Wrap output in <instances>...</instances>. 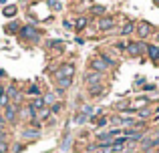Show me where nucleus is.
<instances>
[{
  "label": "nucleus",
  "instance_id": "nucleus-1",
  "mask_svg": "<svg viewBox=\"0 0 159 153\" xmlns=\"http://www.w3.org/2000/svg\"><path fill=\"white\" fill-rule=\"evenodd\" d=\"M135 34H137V38L139 40H147L149 36H153L155 34V26H153L151 22H147V20H139L137 22V28H135Z\"/></svg>",
  "mask_w": 159,
  "mask_h": 153
},
{
  "label": "nucleus",
  "instance_id": "nucleus-2",
  "mask_svg": "<svg viewBox=\"0 0 159 153\" xmlns=\"http://www.w3.org/2000/svg\"><path fill=\"white\" fill-rule=\"evenodd\" d=\"M147 52V43H143V40H131L127 47V55L133 56V59H137V56L145 55Z\"/></svg>",
  "mask_w": 159,
  "mask_h": 153
},
{
  "label": "nucleus",
  "instance_id": "nucleus-3",
  "mask_svg": "<svg viewBox=\"0 0 159 153\" xmlns=\"http://www.w3.org/2000/svg\"><path fill=\"white\" fill-rule=\"evenodd\" d=\"M4 121L10 123V125H14L16 121H18V105H14V103H10V105L4 107Z\"/></svg>",
  "mask_w": 159,
  "mask_h": 153
},
{
  "label": "nucleus",
  "instance_id": "nucleus-4",
  "mask_svg": "<svg viewBox=\"0 0 159 153\" xmlns=\"http://www.w3.org/2000/svg\"><path fill=\"white\" fill-rule=\"evenodd\" d=\"M89 69H91V71H95V73H101V75H105V73L109 71V67L105 65V61H103L99 55L93 56V59L89 61Z\"/></svg>",
  "mask_w": 159,
  "mask_h": 153
},
{
  "label": "nucleus",
  "instance_id": "nucleus-5",
  "mask_svg": "<svg viewBox=\"0 0 159 153\" xmlns=\"http://www.w3.org/2000/svg\"><path fill=\"white\" fill-rule=\"evenodd\" d=\"M117 24L115 16H101V18H97V30H113Z\"/></svg>",
  "mask_w": 159,
  "mask_h": 153
},
{
  "label": "nucleus",
  "instance_id": "nucleus-6",
  "mask_svg": "<svg viewBox=\"0 0 159 153\" xmlns=\"http://www.w3.org/2000/svg\"><path fill=\"white\" fill-rule=\"evenodd\" d=\"M18 119H22V121H30V123L36 119V111L30 107V103L24 105V107H18Z\"/></svg>",
  "mask_w": 159,
  "mask_h": 153
},
{
  "label": "nucleus",
  "instance_id": "nucleus-7",
  "mask_svg": "<svg viewBox=\"0 0 159 153\" xmlns=\"http://www.w3.org/2000/svg\"><path fill=\"white\" fill-rule=\"evenodd\" d=\"M39 34H40V32L36 30L32 24H26V26L20 28V38H24V40H36Z\"/></svg>",
  "mask_w": 159,
  "mask_h": 153
},
{
  "label": "nucleus",
  "instance_id": "nucleus-8",
  "mask_svg": "<svg viewBox=\"0 0 159 153\" xmlns=\"http://www.w3.org/2000/svg\"><path fill=\"white\" fill-rule=\"evenodd\" d=\"M73 75H75V65H73V63L61 65V69H58V71H54L57 81H58V79H65V77H70V79H73Z\"/></svg>",
  "mask_w": 159,
  "mask_h": 153
},
{
  "label": "nucleus",
  "instance_id": "nucleus-9",
  "mask_svg": "<svg viewBox=\"0 0 159 153\" xmlns=\"http://www.w3.org/2000/svg\"><path fill=\"white\" fill-rule=\"evenodd\" d=\"M103 79H105V75H101V73H95V71H89V73L85 75V85H87V87L99 85V83H103Z\"/></svg>",
  "mask_w": 159,
  "mask_h": 153
},
{
  "label": "nucleus",
  "instance_id": "nucleus-10",
  "mask_svg": "<svg viewBox=\"0 0 159 153\" xmlns=\"http://www.w3.org/2000/svg\"><path fill=\"white\" fill-rule=\"evenodd\" d=\"M135 28H137V22L135 20H125V24L121 26L119 34L121 36H129V34H135Z\"/></svg>",
  "mask_w": 159,
  "mask_h": 153
},
{
  "label": "nucleus",
  "instance_id": "nucleus-11",
  "mask_svg": "<svg viewBox=\"0 0 159 153\" xmlns=\"http://www.w3.org/2000/svg\"><path fill=\"white\" fill-rule=\"evenodd\" d=\"M145 55L149 56L151 63H159V44H147V52Z\"/></svg>",
  "mask_w": 159,
  "mask_h": 153
},
{
  "label": "nucleus",
  "instance_id": "nucleus-12",
  "mask_svg": "<svg viewBox=\"0 0 159 153\" xmlns=\"http://www.w3.org/2000/svg\"><path fill=\"white\" fill-rule=\"evenodd\" d=\"M105 93H107V85L105 83H99V85L89 87V95L91 97H101V95H105Z\"/></svg>",
  "mask_w": 159,
  "mask_h": 153
},
{
  "label": "nucleus",
  "instance_id": "nucleus-13",
  "mask_svg": "<svg viewBox=\"0 0 159 153\" xmlns=\"http://www.w3.org/2000/svg\"><path fill=\"white\" fill-rule=\"evenodd\" d=\"M2 14L6 16V18H12V16L18 14V6H16V4H6V6H2Z\"/></svg>",
  "mask_w": 159,
  "mask_h": 153
},
{
  "label": "nucleus",
  "instance_id": "nucleus-14",
  "mask_svg": "<svg viewBox=\"0 0 159 153\" xmlns=\"http://www.w3.org/2000/svg\"><path fill=\"white\" fill-rule=\"evenodd\" d=\"M18 30H20L18 20H12V22H8L6 26H4V32H6V34H14V32H18Z\"/></svg>",
  "mask_w": 159,
  "mask_h": 153
},
{
  "label": "nucleus",
  "instance_id": "nucleus-15",
  "mask_svg": "<svg viewBox=\"0 0 159 153\" xmlns=\"http://www.w3.org/2000/svg\"><path fill=\"white\" fill-rule=\"evenodd\" d=\"M39 135H40V131L39 129H32V127H28V129L22 131V139H36Z\"/></svg>",
  "mask_w": 159,
  "mask_h": 153
},
{
  "label": "nucleus",
  "instance_id": "nucleus-16",
  "mask_svg": "<svg viewBox=\"0 0 159 153\" xmlns=\"http://www.w3.org/2000/svg\"><path fill=\"white\" fill-rule=\"evenodd\" d=\"M30 107L36 111V113H39V111L44 109L47 105H44V99H43V97H36V99H32V101H30Z\"/></svg>",
  "mask_w": 159,
  "mask_h": 153
},
{
  "label": "nucleus",
  "instance_id": "nucleus-17",
  "mask_svg": "<svg viewBox=\"0 0 159 153\" xmlns=\"http://www.w3.org/2000/svg\"><path fill=\"white\" fill-rule=\"evenodd\" d=\"M105 12H107V6H101V4H95V6H91V14H95V16H105Z\"/></svg>",
  "mask_w": 159,
  "mask_h": 153
},
{
  "label": "nucleus",
  "instance_id": "nucleus-18",
  "mask_svg": "<svg viewBox=\"0 0 159 153\" xmlns=\"http://www.w3.org/2000/svg\"><path fill=\"white\" fill-rule=\"evenodd\" d=\"M70 85H73V79H70V77H65V79H58V81H57V87L62 89V91H66Z\"/></svg>",
  "mask_w": 159,
  "mask_h": 153
},
{
  "label": "nucleus",
  "instance_id": "nucleus-19",
  "mask_svg": "<svg viewBox=\"0 0 159 153\" xmlns=\"http://www.w3.org/2000/svg\"><path fill=\"white\" fill-rule=\"evenodd\" d=\"M87 24H89V18H87V16H79L77 22H75V28H77V30H81V28H85Z\"/></svg>",
  "mask_w": 159,
  "mask_h": 153
},
{
  "label": "nucleus",
  "instance_id": "nucleus-20",
  "mask_svg": "<svg viewBox=\"0 0 159 153\" xmlns=\"http://www.w3.org/2000/svg\"><path fill=\"white\" fill-rule=\"evenodd\" d=\"M149 115H151V111H149V109H139L135 117L139 119V121H145V119H149Z\"/></svg>",
  "mask_w": 159,
  "mask_h": 153
},
{
  "label": "nucleus",
  "instance_id": "nucleus-21",
  "mask_svg": "<svg viewBox=\"0 0 159 153\" xmlns=\"http://www.w3.org/2000/svg\"><path fill=\"white\" fill-rule=\"evenodd\" d=\"M70 145H73V139H70L69 135H66V139L61 143V151H62V153H65V151H69V149H70Z\"/></svg>",
  "mask_w": 159,
  "mask_h": 153
},
{
  "label": "nucleus",
  "instance_id": "nucleus-22",
  "mask_svg": "<svg viewBox=\"0 0 159 153\" xmlns=\"http://www.w3.org/2000/svg\"><path fill=\"white\" fill-rule=\"evenodd\" d=\"M127 47H129L127 40H119V43H115V48H117V51H121V52H127Z\"/></svg>",
  "mask_w": 159,
  "mask_h": 153
},
{
  "label": "nucleus",
  "instance_id": "nucleus-23",
  "mask_svg": "<svg viewBox=\"0 0 159 153\" xmlns=\"http://www.w3.org/2000/svg\"><path fill=\"white\" fill-rule=\"evenodd\" d=\"M26 93H28V95H34V97H40V87H39V85H30Z\"/></svg>",
  "mask_w": 159,
  "mask_h": 153
},
{
  "label": "nucleus",
  "instance_id": "nucleus-24",
  "mask_svg": "<svg viewBox=\"0 0 159 153\" xmlns=\"http://www.w3.org/2000/svg\"><path fill=\"white\" fill-rule=\"evenodd\" d=\"M48 113H51V111H48L47 107H44V109H40L39 113H36V121H43V119H47V117H48Z\"/></svg>",
  "mask_w": 159,
  "mask_h": 153
},
{
  "label": "nucleus",
  "instance_id": "nucleus-25",
  "mask_svg": "<svg viewBox=\"0 0 159 153\" xmlns=\"http://www.w3.org/2000/svg\"><path fill=\"white\" fill-rule=\"evenodd\" d=\"M43 99H44V105H54V103H57V95H52V93L51 95H44Z\"/></svg>",
  "mask_w": 159,
  "mask_h": 153
},
{
  "label": "nucleus",
  "instance_id": "nucleus-26",
  "mask_svg": "<svg viewBox=\"0 0 159 153\" xmlns=\"http://www.w3.org/2000/svg\"><path fill=\"white\" fill-rule=\"evenodd\" d=\"M89 121V117H87L85 113H79L77 117H75V123H77V125H83V123H87Z\"/></svg>",
  "mask_w": 159,
  "mask_h": 153
},
{
  "label": "nucleus",
  "instance_id": "nucleus-27",
  "mask_svg": "<svg viewBox=\"0 0 159 153\" xmlns=\"http://www.w3.org/2000/svg\"><path fill=\"white\" fill-rule=\"evenodd\" d=\"M47 4H48V6H52L54 10H62V4L58 2V0H47Z\"/></svg>",
  "mask_w": 159,
  "mask_h": 153
},
{
  "label": "nucleus",
  "instance_id": "nucleus-28",
  "mask_svg": "<svg viewBox=\"0 0 159 153\" xmlns=\"http://www.w3.org/2000/svg\"><path fill=\"white\" fill-rule=\"evenodd\" d=\"M117 109H119V111H123V113H125V111H127L129 109V101H119V103H117Z\"/></svg>",
  "mask_w": 159,
  "mask_h": 153
},
{
  "label": "nucleus",
  "instance_id": "nucleus-29",
  "mask_svg": "<svg viewBox=\"0 0 159 153\" xmlns=\"http://www.w3.org/2000/svg\"><path fill=\"white\" fill-rule=\"evenodd\" d=\"M10 149V141H0V153H8Z\"/></svg>",
  "mask_w": 159,
  "mask_h": 153
},
{
  "label": "nucleus",
  "instance_id": "nucleus-30",
  "mask_svg": "<svg viewBox=\"0 0 159 153\" xmlns=\"http://www.w3.org/2000/svg\"><path fill=\"white\" fill-rule=\"evenodd\" d=\"M107 123H109V117H99L97 119V129H99V127H105Z\"/></svg>",
  "mask_w": 159,
  "mask_h": 153
},
{
  "label": "nucleus",
  "instance_id": "nucleus-31",
  "mask_svg": "<svg viewBox=\"0 0 159 153\" xmlns=\"http://www.w3.org/2000/svg\"><path fill=\"white\" fill-rule=\"evenodd\" d=\"M48 47H57V48H61L62 47V40H48Z\"/></svg>",
  "mask_w": 159,
  "mask_h": 153
},
{
  "label": "nucleus",
  "instance_id": "nucleus-32",
  "mask_svg": "<svg viewBox=\"0 0 159 153\" xmlns=\"http://www.w3.org/2000/svg\"><path fill=\"white\" fill-rule=\"evenodd\" d=\"M61 109H62V105H61V103H54V105H52V109H51V113H52V115H57Z\"/></svg>",
  "mask_w": 159,
  "mask_h": 153
},
{
  "label": "nucleus",
  "instance_id": "nucleus-33",
  "mask_svg": "<svg viewBox=\"0 0 159 153\" xmlns=\"http://www.w3.org/2000/svg\"><path fill=\"white\" fill-rule=\"evenodd\" d=\"M22 149H24V145H22V143H16V145L12 147V153H20Z\"/></svg>",
  "mask_w": 159,
  "mask_h": 153
},
{
  "label": "nucleus",
  "instance_id": "nucleus-34",
  "mask_svg": "<svg viewBox=\"0 0 159 153\" xmlns=\"http://www.w3.org/2000/svg\"><path fill=\"white\" fill-rule=\"evenodd\" d=\"M6 125H8V123L4 121V117L0 115V133H2V131H6Z\"/></svg>",
  "mask_w": 159,
  "mask_h": 153
},
{
  "label": "nucleus",
  "instance_id": "nucleus-35",
  "mask_svg": "<svg viewBox=\"0 0 159 153\" xmlns=\"http://www.w3.org/2000/svg\"><path fill=\"white\" fill-rule=\"evenodd\" d=\"M0 141H10V137H8L6 131H2V133H0Z\"/></svg>",
  "mask_w": 159,
  "mask_h": 153
},
{
  "label": "nucleus",
  "instance_id": "nucleus-36",
  "mask_svg": "<svg viewBox=\"0 0 159 153\" xmlns=\"http://www.w3.org/2000/svg\"><path fill=\"white\" fill-rule=\"evenodd\" d=\"M62 26H65V28H73L75 24L70 22V20H66V18H65V20H62Z\"/></svg>",
  "mask_w": 159,
  "mask_h": 153
},
{
  "label": "nucleus",
  "instance_id": "nucleus-37",
  "mask_svg": "<svg viewBox=\"0 0 159 153\" xmlns=\"http://www.w3.org/2000/svg\"><path fill=\"white\" fill-rule=\"evenodd\" d=\"M145 85V79H137L135 81V87H143Z\"/></svg>",
  "mask_w": 159,
  "mask_h": 153
},
{
  "label": "nucleus",
  "instance_id": "nucleus-38",
  "mask_svg": "<svg viewBox=\"0 0 159 153\" xmlns=\"http://www.w3.org/2000/svg\"><path fill=\"white\" fill-rule=\"evenodd\" d=\"M143 89H145V91H155V85H147V83H145Z\"/></svg>",
  "mask_w": 159,
  "mask_h": 153
},
{
  "label": "nucleus",
  "instance_id": "nucleus-39",
  "mask_svg": "<svg viewBox=\"0 0 159 153\" xmlns=\"http://www.w3.org/2000/svg\"><path fill=\"white\" fill-rule=\"evenodd\" d=\"M4 95H6V87L0 85V97H4Z\"/></svg>",
  "mask_w": 159,
  "mask_h": 153
},
{
  "label": "nucleus",
  "instance_id": "nucleus-40",
  "mask_svg": "<svg viewBox=\"0 0 159 153\" xmlns=\"http://www.w3.org/2000/svg\"><path fill=\"white\" fill-rule=\"evenodd\" d=\"M0 77H2V79L6 77V71H2V69H0Z\"/></svg>",
  "mask_w": 159,
  "mask_h": 153
},
{
  "label": "nucleus",
  "instance_id": "nucleus-41",
  "mask_svg": "<svg viewBox=\"0 0 159 153\" xmlns=\"http://www.w3.org/2000/svg\"><path fill=\"white\" fill-rule=\"evenodd\" d=\"M153 4H155V6L159 8V0H153Z\"/></svg>",
  "mask_w": 159,
  "mask_h": 153
},
{
  "label": "nucleus",
  "instance_id": "nucleus-42",
  "mask_svg": "<svg viewBox=\"0 0 159 153\" xmlns=\"http://www.w3.org/2000/svg\"><path fill=\"white\" fill-rule=\"evenodd\" d=\"M0 4H2V6H6V0H0Z\"/></svg>",
  "mask_w": 159,
  "mask_h": 153
},
{
  "label": "nucleus",
  "instance_id": "nucleus-43",
  "mask_svg": "<svg viewBox=\"0 0 159 153\" xmlns=\"http://www.w3.org/2000/svg\"><path fill=\"white\" fill-rule=\"evenodd\" d=\"M95 153H105V151H95Z\"/></svg>",
  "mask_w": 159,
  "mask_h": 153
},
{
  "label": "nucleus",
  "instance_id": "nucleus-44",
  "mask_svg": "<svg viewBox=\"0 0 159 153\" xmlns=\"http://www.w3.org/2000/svg\"><path fill=\"white\" fill-rule=\"evenodd\" d=\"M113 153H115V151H113Z\"/></svg>",
  "mask_w": 159,
  "mask_h": 153
}]
</instances>
